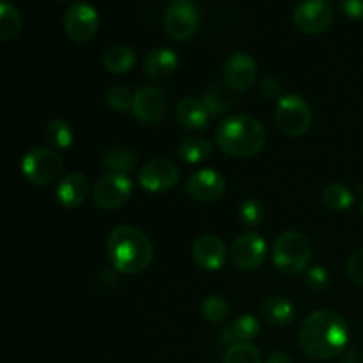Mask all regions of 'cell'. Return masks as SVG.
I'll list each match as a JSON object with an SVG mask.
<instances>
[{"mask_svg": "<svg viewBox=\"0 0 363 363\" xmlns=\"http://www.w3.org/2000/svg\"><path fill=\"white\" fill-rule=\"evenodd\" d=\"M99 28V14L91 4L78 2L64 13V30L74 43H89Z\"/></svg>", "mask_w": 363, "mask_h": 363, "instance_id": "obj_10", "label": "cell"}, {"mask_svg": "<svg viewBox=\"0 0 363 363\" xmlns=\"http://www.w3.org/2000/svg\"><path fill=\"white\" fill-rule=\"evenodd\" d=\"M262 319L272 326H287L294 319V307L287 298L269 296L259 305Z\"/></svg>", "mask_w": 363, "mask_h": 363, "instance_id": "obj_20", "label": "cell"}, {"mask_svg": "<svg viewBox=\"0 0 363 363\" xmlns=\"http://www.w3.org/2000/svg\"><path fill=\"white\" fill-rule=\"evenodd\" d=\"M261 94L268 99H280L282 98V84L279 78L266 77L261 82Z\"/></svg>", "mask_w": 363, "mask_h": 363, "instance_id": "obj_35", "label": "cell"}, {"mask_svg": "<svg viewBox=\"0 0 363 363\" xmlns=\"http://www.w3.org/2000/svg\"><path fill=\"white\" fill-rule=\"evenodd\" d=\"M177 121L181 123V126H184L186 130L191 131H204L209 126V121H211V113L206 108V105L202 101H199L197 98H184L177 103L176 108Z\"/></svg>", "mask_w": 363, "mask_h": 363, "instance_id": "obj_18", "label": "cell"}, {"mask_svg": "<svg viewBox=\"0 0 363 363\" xmlns=\"http://www.w3.org/2000/svg\"><path fill=\"white\" fill-rule=\"evenodd\" d=\"M106 105L116 112H128L133 108V96L123 85H113L106 91Z\"/></svg>", "mask_w": 363, "mask_h": 363, "instance_id": "obj_32", "label": "cell"}, {"mask_svg": "<svg viewBox=\"0 0 363 363\" xmlns=\"http://www.w3.org/2000/svg\"><path fill=\"white\" fill-rule=\"evenodd\" d=\"M169 110V98L162 89L149 85V87L140 89L133 96V112L135 119L144 124H155L165 117Z\"/></svg>", "mask_w": 363, "mask_h": 363, "instance_id": "obj_13", "label": "cell"}, {"mask_svg": "<svg viewBox=\"0 0 363 363\" xmlns=\"http://www.w3.org/2000/svg\"><path fill=\"white\" fill-rule=\"evenodd\" d=\"M347 277L353 280L357 286L363 287V248L354 252L350 259H347Z\"/></svg>", "mask_w": 363, "mask_h": 363, "instance_id": "obj_34", "label": "cell"}, {"mask_svg": "<svg viewBox=\"0 0 363 363\" xmlns=\"http://www.w3.org/2000/svg\"><path fill=\"white\" fill-rule=\"evenodd\" d=\"M266 252H268V247H266L264 238L250 230V233H245L236 238L230 257H233V264L238 269L254 272V269L261 268L262 262L266 261Z\"/></svg>", "mask_w": 363, "mask_h": 363, "instance_id": "obj_12", "label": "cell"}, {"mask_svg": "<svg viewBox=\"0 0 363 363\" xmlns=\"http://www.w3.org/2000/svg\"><path fill=\"white\" fill-rule=\"evenodd\" d=\"M101 162L110 172L130 174L137 167V155L128 147H112L103 155Z\"/></svg>", "mask_w": 363, "mask_h": 363, "instance_id": "obj_23", "label": "cell"}, {"mask_svg": "<svg viewBox=\"0 0 363 363\" xmlns=\"http://www.w3.org/2000/svg\"><path fill=\"white\" fill-rule=\"evenodd\" d=\"M202 103L206 105V108L209 110V113L213 116H220L223 112H229L230 108L236 103V92L229 87L227 84H215L213 87H209L206 91Z\"/></svg>", "mask_w": 363, "mask_h": 363, "instance_id": "obj_22", "label": "cell"}, {"mask_svg": "<svg viewBox=\"0 0 363 363\" xmlns=\"http://www.w3.org/2000/svg\"><path fill=\"white\" fill-rule=\"evenodd\" d=\"M216 144L233 158H252L259 155L266 144V130L255 117L238 113L227 117L216 128Z\"/></svg>", "mask_w": 363, "mask_h": 363, "instance_id": "obj_3", "label": "cell"}, {"mask_svg": "<svg viewBox=\"0 0 363 363\" xmlns=\"http://www.w3.org/2000/svg\"><path fill=\"white\" fill-rule=\"evenodd\" d=\"M223 78L234 92L248 91L257 80V62L248 53H233L223 64Z\"/></svg>", "mask_w": 363, "mask_h": 363, "instance_id": "obj_14", "label": "cell"}, {"mask_svg": "<svg viewBox=\"0 0 363 363\" xmlns=\"http://www.w3.org/2000/svg\"><path fill=\"white\" fill-rule=\"evenodd\" d=\"M222 363H262V357L254 344L234 342L223 354Z\"/></svg>", "mask_w": 363, "mask_h": 363, "instance_id": "obj_29", "label": "cell"}, {"mask_svg": "<svg viewBox=\"0 0 363 363\" xmlns=\"http://www.w3.org/2000/svg\"><path fill=\"white\" fill-rule=\"evenodd\" d=\"M273 264L284 273V275H298L305 272L311 264L312 245L305 234L296 230H287L277 238L273 245Z\"/></svg>", "mask_w": 363, "mask_h": 363, "instance_id": "obj_4", "label": "cell"}, {"mask_svg": "<svg viewBox=\"0 0 363 363\" xmlns=\"http://www.w3.org/2000/svg\"><path fill=\"white\" fill-rule=\"evenodd\" d=\"M62 169V158L53 149H30L21 160V172H23L25 179L32 184H38V186L53 183L60 176Z\"/></svg>", "mask_w": 363, "mask_h": 363, "instance_id": "obj_5", "label": "cell"}, {"mask_svg": "<svg viewBox=\"0 0 363 363\" xmlns=\"http://www.w3.org/2000/svg\"><path fill=\"white\" fill-rule=\"evenodd\" d=\"M137 64V55L126 45H113L103 53V66L112 74H126Z\"/></svg>", "mask_w": 363, "mask_h": 363, "instance_id": "obj_21", "label": "cell"}, {"mask_svg": "<svg viewBox=\"0 0 363 363\" xmlns=\"http://www.w3.org/2000/svg\"><path fill=\"white\" fill-rule=\"evenodd\" d=\"M238 216H240L241 223L245 227H250L255 229L257 225H261V222L264 220V206L257 199H247L243 204L238 209Z\"/></svg>", "mask_w": 363, "mask_h": 363, "instance_id": "obj_30", "label": "cell"}, {"mask_svg": "<svg viewBox=\"0 0 363 363\" xmlns=\"http://www.w3.org/2000/svg\"><path fill=\"white\" fill-rule=\"evenodd\" d=\"M194 261L206 272H218L227 261V247L218 236L206 234L194 243Z\"/></svg>", "mask_w": 363, "mask_h": 363, "instance_id": "obj_16", "label": "cell"}, {"mask_svg": "<svg viewBox=\"0 0 363 363\" xmlns=\"http://www.w3.org/2000/svg\"><path fill=\"white\" fill-rule=\"evenodd\" d=\"M305 282L312 291H325L330 284V275L323 266H314V268H308L307 273H305Z\"/></svg>", "mask_w": 363, "mask_h": 363, "instance_id": "obj_33", "label": "cell"}, {"mask_svg": "<svg viewBox=\"0 0 363 363\" xmlns=\"http://www.w3.org/2000/svg\"><path fill=\"white\" fill-rule=\"evenodd\" d=\"M362 211H363V201H362Z\"/></svg>", "mask_w": 363, "mask_h": 363, "instance_id": "obj_39", "label": "cell"}, {"mask_svg": "<svg viewBox=\"0 0 363 363\" xmlns=\"http://www.w3.org/2000/svg\"><path fill=\"white\" fill-rule=\"evenodd\" d=\"M213 152V144L208 138L188 137L181 142L179 156L186 163H201L208 160Z\"/></svg>", "mask_w": 363, "mask_h": 363, "instance_id": "obj_25", "label": "cell"}, {"mask_svg": "<svg viewBox=\"0 0 363 363\" xmlns=\"http://www.w3.org/2000/svg\"><path fill=\"white\" fill-rule=\"evenodd\" d=\"M294 27L308 35L328 30L333 21V9L326 0H301L293 13Z\"/></svg>", "mask_w": 363, "mask_h": 363, "instance_id": "obj_9", "label": "cell"}, {"mask_svg": "<svg viewBox=\"0 0 363 363\" xmlns=\"http://www.w3.org/2000/svg\"><path fill=\"white\" fill-rule=\"evenodd\" d=\"M230 340H236V342H247L252 344L261 333V325H259L257 319L250 314L240 315V318L234 321L233 328L229 330Z\"/></svg>", "mask_w": 363, "mask_h": 363, "instance_id": "obj_28", "label": "cell"}, {"mask_svg": "<svg viewBox=\"0 0 363 363\" xmlns=\"http://www.w3.org/2000/svg\"><path fill=\"white\" fill-rule=\"evenodd\" d=\"M350 340L346 319L330 308L312 312L300 328V347L312 360H332L344 351Z\"/></svg>", "mask_w": 363, "mask_h": 363, "instance_id": "obj_1", "label": "cell"}, {"mask_svg": "<svg viewBox=\"0 0 363 363\" xmlns=\"http://www.w3.org/2000/svg\"><path fill=\"white\" fill-rule=\"evenodd\" d=\"M89 190H91V188H89V181L84 174H67V176L57 184V202L66 209H77L85 202Z\"/></svg>", "mask_w": 363, "mask_h": 363, "instance_id": "obj_17", "label": "cell"}, {"mask_svg": "<svg viewBox=\"0 0 363 363\" xmlns=\"http://www.w3.org/2000/svg\"><path fill=\"white\" fill-rule=\"evenodd\" d=\"M323 202H325V206L330 211L342 213L347 211V209L353 206L354 195L346 184L332 183L325 188V191H323Z\"/></svg>", "mask_w": 363, "mask_h": 363, "instance_id": "obj_24", "label": "cell"}, {"mask_svg": "<svg viewBox=\"0 0 363 363\" xmlns=\"http://www.w3.org/2000/svg\"><path fill=\"white\" fill-rule=\"evenodd\" d=\"M45 137L55 149H67L73 145L74 135L69 123L62 119H53L46 124Z\"/></svg>", "mask_w": 363, "mask_h": 363, "instance_id": "obj_27", "label": "cell"}, {"mask_svg": "<svg viewBox=\"0 0 363 363\" xmlns=\"http://www.w3.org/2000/svg\"><path fill=\"white\" fill-rule=\"evenodd\" d=\"M21 32V14L13 4L0 0V41H13Z\"/></svg>", "mask_w": 363, "mask_h": 363, "instance_id": "obj_26", "label": "cell"}, {"mask_svg": "<svg viewBox=\"0 0 363 363\" xmlns=\"http://www.w3.org/2000/svg\"><path fill=\"white\" fill-rule=\"evenodd\" d=\"M202 315H204L206 321L209 323H222L223 319L229 314V303H227L223 298L216 296H208L204 301H202Z\"/></svg>", "mask_w": 363, "mask_h": 363, "instance_id": "obj_31", "label": "cell"}, {"mask_svg": "<svg viewBox=\"0 0 363 363\" xmlns=\"http://www.w3.org/2000/svg\"><path fill=\"white\" fill-rule=\"evenodd\" d=\"M340 13L350 20H363V0H340Z\"/></svg>", "mask_w": 363, "mask_h": 363, "instance_id": "obj_36", "label": "cell"}, {"mask_svg": "<svg viewBox=\"0 0 363 363\" xmlns=\"http://www.w3.org/2000/svg\"><path fill=\"white\" fill-rule=\"evenodd\" d=\"M277 126L287 137H300L311 128V105L298 94H286L277 103Z\"/></svg>", "mask_w": 363, "mask_h": 363, "instance_id": "obj_6", "label": "cell"}, {"mask_svg": "<svg viewBox=\"0 0 363 363\" xmlns=\"http://www.w3.org/2000/svg\"><path fill=\"white\" fill-rule=\"evenodd\" d=\"M179 66V59H177L176 52L170 48H156L152 52H149V55L145 57L144 69L147 73V77L151 80H167L169 77H172L177 71Z\"/></svg>", "mask_w": 363, "mask_h": 363, "instance_id": "obj_19", "label": "cell"}, {"mask_svg": "<svg viewBox=\"0 0 363 363\" xmlns=\"http://www.w3.org/2000/svg\"><path fill=\"white\" fill-rule=\"evenodd\" d=\"M179 167L169 158H155L144 163L138 172V181L145 191L162 194L172 190L179 181Z\"/></svg>", "mask_w": 363, "mask_h": 363, "instance_id": "obj_11", "label": "cell"}, {"mask_svg": "<svg viewBox=\"0 0 363 363\" xmlns=\"http://www.w3.org/2000/svg\"><path fill=\"white\" fill-rule=\"evenodd\" d=\"M186 191L197 202H216L225 191V177L213 169H201L186 179Z\"/></svg>", "mask_w": 363, "mask_h": 363, "instance_id": "obj_15", "label": "cell"}, {"mask_svg": "<svg viewBox=\"0 0 363 363\" xmlns=\"http://www.w3.org/2000/svg\"><path fill=\"white\" fill-rule=\"evenodd\" d=\"M106 255L112 268L126 275L145 272L155 257L151 240L133 225H119L108 234Z\"/></svg>", "mask_w": 363, "mask_h": 363, "instance_id": "obj_2", "label": "cell"}, {"mask_svg": "<svg viewBox=\"0 0 363 363\" xmlns=\"http://www.w3.org/2000/svg\"><path fill=\"white\" fill-rule=\"evenodd\" d=\"M165 32L176 41H188L199 28V9L191 0H172L163 16Z\"/></svg>", "mask_w": 363, "mask_h": 363, "instance_id": "obj_8", "label": "cell"}, {"mask_svg": "<svg viewBox=\"0 0 363 363\" xmlns=\"http://www.w3.org/2000/svg\"><path fill=\"white\" fill-rule=\"evenodd\" d=\"M133 194V183L128 174L110 172L103 176L92 188V199L98 208L105 211L123 208Z\"/></svg>", "mask_w": 363, "mask_h": 363, "instance_id": "obj_7", "label": "cell"}, {"mask_svg": "<svg viewBox=\"0 0 363 363\" xmlns=\"http://www.w3.org/2000/svg\"><path fill=\"white\" fill-rule=\"evenodd\" d=\"M57 2H66V0H57Z\"/></svg>", "mask_w": 363, "mask_h": 363, "instance_id": "obj_38", "label": "cell"}, {"mask_svg": "<svg viewBox=\"0 0 363 363\" xmlns=\"http://www.w3.org/2000/svg\"><path fill=\"white\" fill-rule=\"evenodd\" d=\"M266 363H293V360L289 358V354L282 353V351H275V353L269 354Z\"/></svg>", "mask_w": 363, "mask_h": 363, "instance_id": "obj_37", "label": "cell"}]
</instances>
